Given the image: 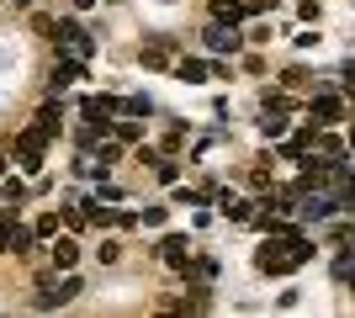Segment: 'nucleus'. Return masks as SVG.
<instances>
[{"label": "nucleus", "mask_w": 355, "mask_h": 318, "mask_svg": "<svg viewBox=\"0 0 355 318\" xmlns=\"http://www.w3.org/2000/svg\"><path fill=\"white\" fill-rule=\"evenodd\" d=\"M308 260H313V244H308V239H297V233H292L286 244H266L254 265H260L266 276H286V271H297V265H308Z\"/></svg>", "instance_id": "nucleus-1"}, {"label": "nucleus", "mask_w": 355, "mask_h": 318, "mask_svg": "<svg viewBox=\"0 0 355 318\" xmlns=\"http://www.w3.org/2000/svg\"><path fill=\"white\" fill-rule=\"evenodd\" d=\"M202 37H207V48H212V53H239V32L228 27V21H212V27L202 32Z\"/></svg>", "instance_id": "nucleus-2"}, {"label": "nucleus", "mask_w": 355, "mask_h": 318, "mask_svg": "<svg viewBox=\"0 0 355 318\" xmlns=\"http://www.w3.org/2000/svg\"><path fill=\"white\" fill-rule=\"evenodd\" d=\"M154 175H159V181L170 186V181H175V175H180V165H175V159H154Z\"/></svg>", "instance_id": "nucleus-9"}, {"label": "nucleus", "mask_w": 355, "mask_h": 318, "mask_svg": "<svg viewBox=\"0 0 355 318\" xmlns=\"http://www.w3.org/2000/svg\"><path fill=\"white\" fill-rule=\"evenodd\" d=\"M59 43L69 48L74 59H85V53H90V37H85V27H80V21H59Z\"/></svg>", "instance_id": "nucleus-3"}, {"label": "nucleus", "mask_w": 355, "mask_h": 318, "mask_svg": "<svg viewBox=\"0 0 355 318\" xmlns=\"http://www.w3.org/2000/svg\"><path fill=\"white\" fill-rule=\"evenodd\" d=\"M313 117L318 122H340V101H334V96H318V101H313Z\"/></svg>", "instance_id": "nucleus-7"}, {"label": "nucleus", "mask_w": 355, "mask_h": 318, "mask_svg": "<svg viewBox=\"0 0 355 318\" xmlns=\"http://www.w3.org/2000/svg\"><path fill=\"white\" fill-rule=\"evenodd\" d=\"M74 255H80V249H74L69 239H59V244H53V265H64V271H69V265H74Z\"/></svg>", "instance_id": "nucleus-8"}, {"label": "nucleus", "mask_w": 355, "mask_h": 318, "mask_svg": "<svg viewBox=\"0 0 355 318\" xmlns=\"http://www.w3.org/2000/svg\"><path fill=\"white\" fill-rule=\"evenodd\" d=\"M175 75H180V80H191V85H196V80H207L212 69H207L202 59H180V64H175Z\"/></svg>", "instance_id": "nucleus-6"}, {"label": "nucleus", "mask_w": 355, "mask_h": 318, "mask_svg": "<svg viewBox=\"0 0 355 318\" xmlns=\"http://www.w3.org/2000/svg\"><path fill=\"white\" fill-rule=\"evenodd\" d=\"M159 255L170 260V265H191V249H186V239H180V233H170V239L159 244Z\"/></svg>", "instance_id": "nucleus-4"}, {"label": "nucleus", "mask_w": 355, "mask_h": 318, "mask_svg": "<svg viewBox=\"0 0 355 318\" xmlns=\"http://www.w3.org/2000/svg\"><path fill=\"white\" fill-rule=\"evenodd\" d=\"M212 16L234 27V21H244V6H239V0H212Z\"/></svg>", "instance_id": "nucleus-5"}, {"label": "nucleus", "mask_w": 355, "mask_h": 318, "mask_svg": "<svg viewBox=\"0 0 355 318\" xmlns=\"http://www.w3.org/2000/svg\"><path fill=\"white\" fill-rule=\"evenodd\" d=\"M345 75H350V80H355V59H350V64H345Z\"/></svg>", "instance_id": "nucleus-10"}]
</instances>
